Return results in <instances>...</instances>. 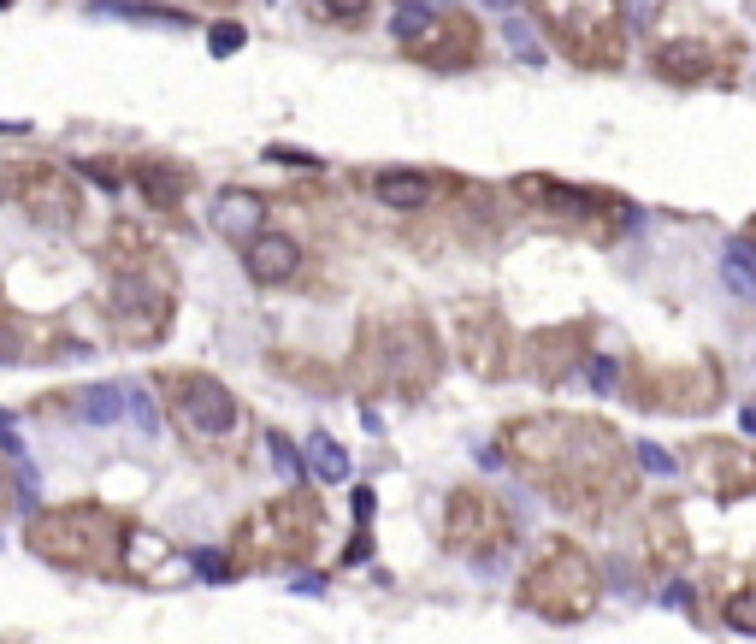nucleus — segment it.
<instances>
[{
    "label": "nucleus",
    "mask_w": 756,
    "mask_h": 644,
    "mask_svg": "<svg viewBox=\"0 0 756 644\" xmlns=\"http://www.w3.org/2000/svg\"><path fill=\"white\" fill-rule=\"evenodd\" d=\"M18 509H24V479L12 467H0V520H12Z\"/></svg>",
    "instance_id": "nucleus-33"
},
{
    "label": "nucleus",
    "mask_w": 756,
    "mask_h": 644,
    "mask_svg": "<svg viewBox=\"0 0 756 644\" xmlns=\"http://www.w3.org/2000/svg\"><path fill=\"white\" fill-rule=\"evenodd\" d=\"M585 379H591V390L615 396V390H621V367H615L609 355H591V361H585Z\"/></svg>",
    "instance_id": "nucleus-32"
},
{
    "label": "nucleus",
    "mask_w": 756,
    "mask_h": 644,
    "mask_svg": "<svg viewBox=\"0 0 756 644\" xmlns=\"http://www.w3.org/2000/svg\"><path fill=\"white\" fill-rule=\"evenodd\" d=\"M514 509L491 485H455L443 503V550L467 556V562H491L514 544Z\"/></svg>",
    "instance_id": "nucleus-11"
},
{
    "label": "nucleus",
    "mask_w": 756,
    "mask_h": 644,
    "mask_svg": "<svg viewBox=\"0 0 756 644\" xmlns=\"http://www.w3.org/2000/svg\"><path fill=\"white\" fill-rule=\"evenodd\" d=\"M538 24L550 30V42L585 71H615L627 60V24H621V0H532Z\"/></svg>",
    "instance_id": "nucleus-8"
},
{
    "label": "nucleus",
    "mask_w": 756,
    "mask_h": 644,
    "mask_svg": "<svg viewBox=\"0 0 756 644\" xmlns=\"http://www.w3.org/2000/svg\"><path fill=\"white\" fill-rule=\"evenodd\" d=\"M638 467H644V473H674V467H680V461H674V455L668 450H656V444H638Z\"/></svg>",
    "instance_id": "nucleus-36"
},
{
    "label": "nucleus",
    "mask_w": 756,
    "mask_h": 644,
    "mask_svg": "<svg viewBox=\"0 0 756 644\" xmlns=\"http://www.w3.org/2000/svg\"><path fill=\"white\" fill-rule=\"evenodd\" d=\"M6 195L18 201V213L30 219V225H42V231H77L83 225V184L54 166V160H12L6 166Z\"/></svg>",
    "instance_id": "nucleus-12"
},
{
    "label": "nucleus",
    "mask_w": 756,
    "mask_h": 644,
    "mask_svg": "<svg viewBox=\"0 0 756 644\" xmlns=\"http://www.w3.org/2000/svg\"><path fill=\"white\" fill-rule=\"evenodd\" d=\"M367 190H373V201L378 207H390V213H426V207L438 201L443 178H432V172H408V166H384V172L367 178Z\"/></svg>",
    "instance_id": "nucleus-22"
},
{
    "label": "nucleus",
    "mask_w": 756,
    "mask_h": 644,
    "mask_svg": "<svg viewBox=\"0 0 756 644\" xmlns=\"http://www.w3.org/2000/svg\"><path fill=\"white\" fill-rule=\"evenodd\" d=\"M721 278H727V290H739L745 302H756V260H751V249H727V255H721Z\"/></svg>",
    "instance_id": "nucleus-28"
},
{
    "label": "nucleus",
    "mask_w": 756,
    "mask_h": 644,
    "mask_svg": "<svg viewBox=\"0 0 756 644\" xmlns=\"http://www.w3.org/2000/svg\"><path fill=\"white\" fill-rule=\"evenodd\" d=\"M0 450L18 455V438H12V414H0Z\"/></svg>",
    "instance_id": "nucleus-39"
},
{
    "label": "nucleus",
    "mask_w": 756,
    "mask_h": 644,
    "mask_svg": "<svg viewBox=\"0 0 756 644\" xmlns=\"http://www.w3.org/2000/svg\"><path fill=\"white\" fill-rule=\"evenodd\" d=\"M745 432L756 438V408H745Z\"/></svg>",
    "instance_id": "nucleus-41"
},
{
    "label": "nucleus",
    "mask_w": 756,
    "mask_h": 644,
    "mask_svg": "<svg viewBox=\"0 0 756 644\" xmlns=\"http://www.w3.org/2000/svg\"><path fill=\"white\" fill-rule=\"evenodd\" d=\"M0 12H6V0H0Z\"/></svg>",
    "instance_id": "nucleus-43"
},
{
    "label": "nucleus",
    "mask_w": 756,
    "mask_h": 644,
    "mask_svg": "<svg viewBox=\"0 0 756 644\" xmlns=\"http://www.w3.org/2000/svg\"><path fill=\"white\" fill-rule=\"evenodd\" d=\"M319 532H325V509H319L314 491H284L272 503H260L231 526V562L237 568H302L319 550Z\"/></svg>",
    "instance_id": "nucleus-6"
},
{
    "label": "nucleus",
    "mask_w": 756,
    "mask_h": 644,
    "mask_svg": "<svg viewBox=\"0 0 756 644\" xmlns=\"http://www.w3.org/2000/svg\"><path fill=\"white\" fill-rule=\"evenodd\" d=\"M455 343H461L467 373L485 379V385H497V379H508V373L520 367V337L508 331L503 308L485 302V296H473V302L455 308Z\"/></svg>",
    "instance_id": "nucleus-14"
},
{
    "label": "nucleus",
    "mask_w": 756,
    "mask_h": 644,
    "mask_svg": "<svg viewBox=\"0 0 756 644\" xmlns=\"http://www.w3.org/2000/svg\"><path fill=\"white\" fill-rule=\"evenodd\" d=\"M243 272H249V284H260V290H284L302 272V243L284 237V231H254L249 243H243Z\"/></svg>",
    "instance_id": "nucleus-21"
},
{
    "label": "nucleus",
    "mask_w": 756,
    "mask_h": 644,
    "mask_svg": "<svg viewBox=\"0 0 756 644\" xmlns=\"http://www.w3.org/2000/svg\"><path fill=\"white\" fill-rule=\"evenodd\" d=\"M343 379L361 390V396H408V402H420L443 379L438 325L426 320L420 308L367 314L361 331H355V349H349Z\"/></svg>",
    "instance_id": "nucleus-3"
},
{
    "label": "nucleus",
    "mask_w": 756,
    "mask_h": 644,
    "mask_svg": "<svg viewBox=\"0 0 756 644\" xmlns=\"http://www.w3.org/2000/svg\"><path fill=\"white\" fill-rule=\"evenodd\" d=\"M739 36H727V30H692V36H668V42H656V54H650V71L662 77V83H739Z\"/></svg>",
    "instance_id": "nucleus-13"
},
{
    "label": "nucleus",
    "mask_w": 756,
    "mask_h": 644,
    "mask_svg": "<svg viewBox=\"0 0 756 644\" xmlns=\"http://www.w3.org/2000/svg\"><path fill=\"white\" fill-rule=\"evenodd\" d=\"M189 6H195V12H237L243 0H189Z\"/></svg>",
    "instance_id": "nucleus-38"
},
{
    "label": "nucleus",
    "mask_w": 756,
    "mask_h": 644,
    "mask_svg": "<svg viewBox=\"0 0 756 644\" xmlns=\"http://www.w3.org/2000/svg\"><path fill=\"white\" fill-rule=\"evenodd\" d=\"M485 6H491V12H508V6H520V0H485Z\"/></svg>",
    "instance_id": "nucleus-40"
},
{
    "label": "nucleus",
    "mask_w": 756,
    "mask_h": 644,
    "mask_svg": "<svg viewBox=\"0 0 756 644\" xmlns=\"http://www.w3.org/2000/svg\"><path fill=\"white\" fill-rule=\"evenodd\" d=\"M497 455L573 520L621 515L638 491V455L597 414H520L503 420Z\"/></svg>",
    "instance_id": "nucleus-1"
},
{
    "label": "nucleus",
    "mask_w": 756,
    "mask_h": 644,
    "mask_svg": "<svg viewBox=\"0 0 756 644\" xmlns=\"http://www.w3.org/2000/svg\"><path fill=\"white\" fill-rule=\"evenodd\" d=\"M125 414H130V420H136V426H142V432H154V426H160V414H154V402H148V396H142V390H136V385H125Z\"/></svg>",
    "instance_id": "nucleus-35"
},
{
    "label": "nucleus",
    "mask_w": 756,
    "mask_h": 644,
    "mask_svg": "<svg viewBox=\"0 0 756 644\" xmlns=\"http://www.w3.org/2000/svg\"><path fill=\"white\" fill-rule=\"evenodd\" d=\"M591 337H597V325L591 320H567V325H544V331H532V337L520 343V373H532L544 390L567 385L573 373H585V361H591Z\"/></svg>",
    "instance_id": "nucleus-16"
},
{
    "label": "nucleus",
    "mask_w": 756,
    "mask_h": 644,
    "mask_svg": "<svg viewBox=\"0 0 756 644\" xmlns=\"http://www.w3.org/2000/svg\"><path fill=\"white\" fill-rule=\"evenodd\" d=\"M24 544L48 568L119 580L125 574V550H130V520L113 515L107 503H60V509H42L30 520Z\"/></svg>",
    "instance_id": "nucleus-4"
},
{
    "label": "nucleus",
    "mask_w": 756,
    "mask_h": 644,
    "mask_svg": "<svg viewBox=\"0 0 756 644\" xmlns=\"http://www.w3.org/2000/svg\"><path fill=\"white\" fill-rule=\"evenodd\" d=\"M508 42H514V54H520V60H526V65H538V60H544V54H538V42H532V30H526L520 18L508 24Z\"/></svg>",
    "instance_id": "nucleus-37"
},
{
    "label": "nucleus",
    "mask_w": 756,
    "mask_h": 644,
    "mask_svg": "<svg viewBox=\"0 0 756 644\" xmlns=\"http://www.w3.org/2000/svg\"><path fill=\"white\" fill-rule=\"evenodd\" d=\"M686 467L727 503V497H756V450L739 438H697L686 450Z\"/></svg>",
    "instance_id": "nucleus-18"
},
{
    "label": "nucleus",
    "mask_w": 756,
    "mask_h": 644,
    "mask_svg": "<svg viewBox=\"0 0 756 644\" xmlns=\"http://www.w3.org/2000/svg\"><path fill=\"white\" fill-rule=\"evenodd\" d=\"M715 580H721V621L733 633H756V562L745 574H733V585H727V574H715Z\"/></svg>",
    "instance_id": "nucleus-24"
},
{
    "label": "nucleus",
    "mask_w": 756,
    "mask_h": 644,
    "mask_svg": "<svg viewBox=\"0 0 756 644\" xmlns=\"http://www.w3.org/2000/svg\"><path fill=\"white\" fill-rule=\"evenodd\" d=\"M189 562H195V574H207V580H231V574H237V562L219 556V550H195Z\"/></svg>",
    "instance_id": "nucleus-34"
},
{
    "label": "nucleus",
    "mask_w": 756,
    "mask_h": 644,
    "mask_svg": "<svg viewBox=\"0 0 756 644\" xmlns=\"http://www.w3.org/2000/svg\"><path fill=\"white\" fill-rule=\"evenodd\" d=\"M378 0H314V18H325V24H343V30H361L367 18H373Z\"/></svg>",
    "instance_id": "nucleus-27"
},
{
    "label": "nucleus",
    "mask_w": 756,
    "mask_h": 644,
    "mask_svg": "<svg viewBox=\"0 0 756 644\" xmlns=\"http://www.w3.org/2000/svg\"><path fill=\"white\" fill-rule=\"evenodd\" d=\"M402 54L414 65H432V71H467V65H479V54H485V30L461 6H432L426 24L402 42Z\"/></svg>",
    "instance_id": "nucleus-15"
},
{
    "label": "nucleus",
    "mask_w": 756,
    "mask_h": 644,
    "mask_svg": "<svg viewBox=\"0 0 756 644\" xmlns=\"http://www.w3.org/2000/svg\"><path fill=\"white\" fill-rule=\"evenodd\" d=\"M77 414L83 420H119L125 414V385H95L77 396Z\"/></svg>",
    "instance_id": "nucleus-26"
},
{
    "label": "nucleus",
    "mask_w": 756,
    "mask_h": 644,
    "mask_svg": "<svg viewBox=\"0 0 756 644\" xmlns=\"http://www.w3.org/2000/svg\"><path fill=\"white\" fill-rule=\"evenodd\" d=\"M101 272H107V331L113 343L125 349H154L172 320H178V266L172 255L136 225V219H119L101 243Z\"/></svg>",
    "instance_id": "nucleus-2"
},
{
    "label": "nucleus",
    "mask_w": 756,
    "mask_h": 644,
    "mask_svg": "<svg viewBox=\"0 0 756 644\" xmlns=\"http://www.w3.org/2000/svg\"><path fill=\"white\" fill-rule=\"evenodd\" d=\"M130 184H136V195L154 213H178L189 201V190H195V172L184 160H166V154H136L130 160Z\"/></svg>",
    "instance_id": "nucleus-20"
},
{
    "label": "nucleus",
    "mask_w": 756,
    "mask_h": 644,
    "mask_svg": "<svg viewBox=\"0 0 756 644\" xmlns=\"http://www.w3.org/2000/svg\"><path fill=\"white\" fill-rule=\"evenodd\" d=\"M243 42H249V30H243L237 18H219V24L207 30V48H213V60H231V54H243Z\"/></svg>",
    "instance_id": "nucleus-29"
},
{
    "label": "nucleus",
    "mask_w": 756,
    "mask_h": 644,
    "mask_svg": "<svg viewBox=\"0 0 756 644\" xmlns=\"http://www.w3.org/2000/svg\"><path fill=\"white\" fill-rule=\"evenodd\" d=\"M514 207L544 225V231H562L579 243H615L632 231V201L615 190H585V184H562V178H544V172H526L508 184Z\"/></svg>",
    "instance_id": "nucleus-5"
},
{
    "label": "nucleus",
    "mask_w": 756,
    "mask_h": 644,
    "mask_svg": "<svg viewBox=\"0 0 756 644\" xmlns=\"http://www.w3.org/2000/svg\"><path fill=\"white\" fill-rule=\"evenodd\" d=\"M644 568L650 574H680L686 562H692V538H686V515H680V503H656L650 515H644Z\"/></svg>",
    "instance_id": "nucleus-19"
},
{
    "label": "nucleus",
    "mask_w": 756,
    "mask_h": 644,
    "mask_svg": "<svg viewBox=\"0 0 756 644\" xmlns=\"http://www.w3.org/2000/svg\"><path fill=\"white\" fill-rule=\"evenodd\" d=\"M426 12H432L426 0H402V6H396V18H390V36H396V42H408V36L426 24Z\"/></svg>",
    "instance_id": "nucleus-31"
},
{
    "label": "nucleus",
    "mask_w": 756,
    "mask_h": 644,
    "mask_svg": "<svg viewBox=\"0 0 756 644\" xmlns=\"http://www.w3.org/2000/svg\"><path fill=\"white\" fill-rule=\"evenodd\" d=\"M308 467H314L325 485H343V479H349V450H343L331 432H314V438H308Z\"/></svg>",
    "instance_id": "nucleus-25"
},
{
    "label": "nucleus",
    "mask_w": 756,
    "mask_h": 644,
    "mask_svg": "<svg viewBox=\"0 0 756 644\" xmlns=\"http://www.w3.org/2000/svg\"><path fill=\"white\" fill-rule=\"evenodd\" d=\"M751 243H756V219H751Z\"/></svg>",
    "instance_id": "nucleus-42"
},
{
    "label": "nucleus",
    "mask_w": 756,
    "mask_h": 644,
    "mask_svg": "<svg viewBox=\"0 0 756 644\" xmlns=\"http://www.w3.org/2000/svg\"><path fill=\"white\" fill-rule=\"evenodd\" d=\"M520 609L544 615V621H585L603 597V580H597V562L573 544V538H544V550L532 556V568L520 574Z\"/></svg>",
    "instance_id": "nucleus-7"
},
{
    "label": "nucleus",
    "mask_w": 756,
    "mask_h": 644,
    "mask_svg": "<svg viewBox=\"0 0 756 644\" xmlns=\"http://www.w3.org/2000/svg\"><path fill=\"white\" fill-rule=\"evenodd\" d=\"M65 355H83V343L65 325L30 320L0 296V361L6 367H42V361H65Z\"/></svg>",
    "instance_id": "nucleus-17"
},
{
    "label": "nucleus",
    "mask_w": 756,
    "mask_h": 644,
    "mask_svg": "<svg viewBox=\"0 0 756 644\" xmlns=\"http://www.w3.org/2000/svg\"><path fill=\"white\" fill-rule=\"evenodd\" d=\"M154 390L166 402V420L184 438H195V444H225V438L243 432L237 390H225L213 373H201V367H160L154 373Z\"/></svg>",
    "instance_id": "nucleus-9"
},
{
    "label": "nucleus",
    "mask_w": 756,
    "mask_h": 644,
    "mask_svg": "<svg viewBox=\"0 0 756 644\" xmlns=\"http://www.w3.org/2000/svg\"><path fill=\"white\" fill-rule=\"evenodd\" d=\"M213 231L225 237V243H249L254 231H266V195L254 190H225L219 201H213Z\"/></svg>",
    "instance_id": "nucleus-23"
},
{
    "label": "nucleus",
    "mask_w": 756,
    "mask_h": 644,
    "mask_svg": "<svg viewBox=\"0 0 756 644\" xmlns=\"http://www.w3.org/2000/svg\"><path fill=\"white\" fill-rule=\"evenodd\" d=\"M272 461H278V473H284V485H302V473H308V461L302 450L284 438V432H272Z\"/></svg>",
    "instance_id": "nucleus-30"
},
{
    "label": "nucleus",
    "mask_w": 756,
    "mask_h": 644,
    "mask_svg": "<svg viewBox=\"0 0 756 644\" xmlns=\"http://www.w3.org/2000/svg\"><path fill=\"white\" fill-rule=\"evenodd\" d=\"M621 396L650 414H709L721 402V367L709 355L674 361V367L632 361V367H621Z\"/></svg>",
    "instance_id": "nucleus-10"
}]
</instances>
